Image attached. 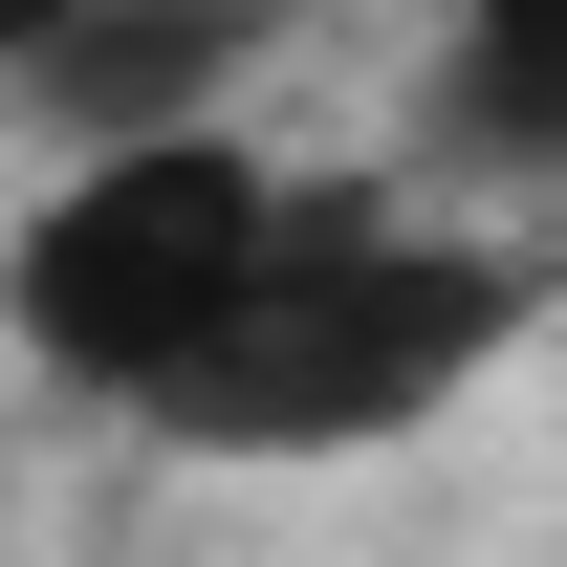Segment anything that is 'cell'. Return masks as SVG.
<instances>
[{
    "label": "cell",
    "mask_w": 567,
    "mask_h": 567,
    "mask_svg": "<svg viewBox=\"0 0 567 567\" xmlns=\"http://www.w3.org/2000/svg\"><path fill=\"white\" fill-rule=\"evenodd\" d=\"M502 328H524V284H502L481 240H415V218H371V197H284V262L240 284V328H218L153 415L218 436V458H328V436L436 415Z\"/></svg>",
    "instance_id": "6da1fadb"
},
{
    "label": "cell",
    "mask_w": 567,
    "mask_h": 567,
    "mask_svg": "<svg viewBox=\"0 0 567 567\" xmlns=\"http://www.w3.org/2000/svg\"><path fill=\"white\" fill-rule=\"evenodd\" d=\"M262 262H284V175H240L218 132H87V175L22 218V350L87 393H175Z\"/></svg>",
    "instance_id": "7a4b0ae2"
},
{
    "label": "cell",
    "mask_w": 567,
    "mask_h": 567,
    "mask_svg": "<svg viewBox=\"0 0 567 567\" xmlns=\"http://www.w3.org/2000/svg\"><path fill=\"white\" fill-rule=\"evenodd\" d=\"M22 66H44V110H66V132H175V110L240 66V0H66Z\"/></svg>",
    "instance_id": "3957f363"
},
{
    "label": "cell",
    "mask_w": 567,
    "mask_h": 567,
    "mask_svg": "<svg viewBox=\"0 0 567 567\" xmlns=\"http://www.w3.org/2000/svg\"><path fill=\"white\" fill-rule=\"evenodd\" d=\"M436 153H458V175H567V0H481V22H458Z\"/></svg>",
    "instance_id": "277c9868"
},
{
    "label": "cell",
    "mask_w": 567,
    "mask_h": 567,
    "mask_svg": "<svg viewBox=\"0 0 567 567\" xmlns=\"http://www.w3.org/2000/svg\"><path fill=\"white\" fill-rule=\"evenodd\" d=\"M44 22H66V0H0V44H44Z\"/></svg>",
    "instance_id": "5b68a950"
}]
</instances>
